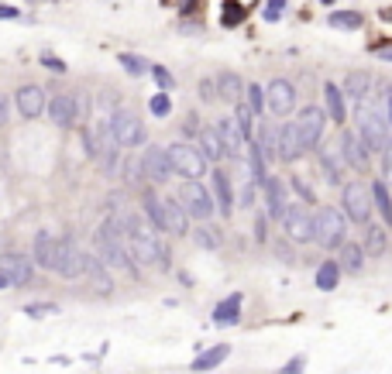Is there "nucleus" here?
Segmentation results:
<instances>
[{"label":"nucleus","mask_w":392,"mask_h":374,"mask_svg":"<svg viewBox=\"0 0 392 374\" xmlns=\"http://www.w3.org/2000/svg\"><path fill=\"white\" fill-rule=\"evenodd\" d=\"M354 131L371 151H382L392 138L389 134V117H382L375 107H361V103H358V114H354Z\"/></svg>","instance_id":"7ed1b4c3"},{"label":"nucleus","mask_w":392,"mask_h":374,"mask_svg":"<svg viewBox=\"0 0 392 374\" xmlns=\"http://www.w3.org/2000/svg\"><path fill=\"white\" fill-rule=\"evenodd\" d=\"M79 138H83V151H86V158H93V162H97V155H100V148H97V134H93L90 127H83V134H79Z\"/></svg>","instance_id":"de8ad7c7"},{"label":"nucleus","mask_w":392,"mask_h":374,"mask_svg":"<svg viewBox=\"0 0 392 374\" xmlns=\"http://www.w3.org/2000/svg\"><path fill=\"white\" fill-rule=\"evenodd\" d=\"M14 103H18V114H21L25 121H35V117H42V114H45V107H49V100H45V90H42V86H35V83H25V86H18V93H14Z\"/></svg>","instance_id":"dca6fc26"},{"label":"nucleus","mask_w":392,"mask_h":374,"mask_svg":"<svg viewBox=\"0 0 392 374\" xmlns=\"http://www.w3.org/2000/svg\"><path fill=\"white\" fill-rule=\"evenodd\" d=\"M32 4H42V0H32Z\"/></svg>","instance_id":"774afa93"},{"label":"nucleus","mask_w":392,"mask_h":374,"mask_svg":"<svg viewBox=\"0 0 392 374\" xmlns=\"http://www.w3.org/2000/svg\"><path fill=\"white\" fill-rule=\"evenodd\" d=\"M365 254L368 258H382L385 251H389V227H382V223H365Z\"/></svg>","instance_id":"a878e982"},{"label":"nucleus","mask_w":392,"mask_h":374,"mask_svg":"<svg viewBox=\"0 0 392 374\" xmlns=\"http://www.w3.org/2000/svg\"><path fill=\"white\" fill-rule=\"evenodd\" d=\"M313 240L327 251H337L347 240V216L334 206H320L313 213Z\"/></svg>","instance_id":"f03ea898"},{"label":"nucleus","mask_w":392,"mask_h":374,"mask_svg":"<svg viewBox=\"0 0 392 374\" xmlns=\"http://www.w3.org/2000/svg\"><path fill=\"white\" fill-rule=\"evenodd\" d=\"M327 121H330V117H327V110H320V107H303V110H299V117H296V127H299V138H303L306 151L320 145Z\"/></svg>","instance_id":"ddd939ff"},{"label":"nucleus","mask_w":392,"mask_h":374,"mask_svg":"<svg viewBox=\"0 0 392 374\" xmlns=\"http://www.w3.org/2000/svg\"><path fill=\"white\" fill-rule=\"evenodd\" d=\"M214 83H217V100L234 103V107L245 100V79H241L238 73H231V69H228V73H221Z\"/></svg>","instance_id":"5701e85b"},{"label":"nucleus","mask_w":392,"mask_h":374,"mask_svg":"<svg viewBox=\"0 0 392 374\" xmlns=\"http://www.w3.org/2000/svg\"><path fill=\"white\" fill-rule=\"evenodd\" d=\"M141 175L151 182V186H162V182H169V175H172V162H169V155H165V148L162 145H148L145 151H141Z\"/></svg>","instance_id":"9d476101"},{"label":"nucleus","mask_w":392,"mask_h":374,"mask_svg":"<svg viewBox=\"0 0 392 374\" xmlns=\"http://www.w3.org/2000/svg\"><path fill=\"white\" fill-rule=\"evenodd\" d=\"M234 121H238V127H241L248 138H255V131H252V127H255V114H252L245 103H238V107H234Z\"/></svg>","instance_id":"37998d69"},{"label":"nucleus","mask_w":392,"mask_h":374,"mask_svg":"<svg viewBox=\"0 0 392 374\" xmlns=\"http://www.w3.org/2000/svg\"><path fill=\"white\" fill-rule=\"evenodd\" d=\"M217 134H221V141H224V155H228V158H245V155H248V134L238 127L234 117H221V121H217Z\"/></svg>","instance_id":"f3484780"},{"label":"nucleus","mask_w":392,"mask_h":374,"mask_svg":"<svg viewBox=\"0 0 392 374\" xmlns=\"http://www.w3.org/2000/svg\"><path fill=\"white\" fill-rule=\"evenodd\" d=\"M282 230H286L289 240H299V244H310L313 240V213L306 210V203H289L286 206Z\"/></svg>","instance_id":"6e6552de"},{"label":"nucleus","mask_w":392,"mask_h":374,"mask_svg":"<svg viewBox=\"0 0 392 374\" xmlns=\"http://www.w3.org/2000/svg\"><path fill=\"white\" fill-rule=\"evenodd\" d=\"M162 210H165V234H172V237H186V234H189V213L182 210V203L162 196Z\"/></svg>","instance_id":"4be33fe9"},{"label":"nucleus","mask_w":392,"mask_h":374,"mask_svg":"<svg viewBox=\"0 0 392 374\" xmlns=\"http://www.w3.org/2000/svg\"><path fill=\"white\" fill-rule=\"evenodd\" d=\"M289 186H293V192H296V196H299V199H303L306 206H310V203L317 199V196H313V189H310V186H306V182H303L299 175H293V179H289Z\"/></svg>","instance_id":"49530a36"},{"label":"nucleus","mask_w":392,"mask_h":374,"mask_svg":"<svg viewBox=\"0 0 392 374\" xmlns=\"http://www.w3.org/2000/svg\"><path fill=\"white\" fill-rule=\"evenodd\" d=\"M317 158H320V172H323V179L330 182V186H344V169H347V162H344V151H341V145H317Z\"/></svg>","instance_id":"a211bd4d"},{"label":"nucleus","mask_w":392,"mask_h":374,"mask_svg":"<svg viewBox=\"0 0 392 374\" xmlns=\"http://www.w3.org/2000/svg\"><path fill=\"white\" fill-rule=\"evenodd\" d=\"M371 203L382 213L385 227H392V196H389V186L385 182H371Z\"/></svg>","instance_id":"e433bc0d"},{"label":"nucleus","mask_w":392,"mask_h":374,"mask_svg":"<svg viewBox=\"0 0 392 374\" xmlns=\"http://www.w3.org/2000/svg\"><path fill=\"white\" fill-rule=\"evenodd\" d=\"M337 145H341V151H344L347 169H354V172H368V165H371V148L358 138V131H344Z\"/></svg>","instance_id":"2eb2a0df"},{"label":"nucleus","mask_w":392,"mask_h":374,"mask_svg":"<svg viewBox=\"0 0 392 374\" xmlns=\"http://www.w3.org/2000/svg\"><path fill=\"white\" fill-rule=\"evenodd\" d=\"M341 275H344V271H341V264H337L334 258L323 261V264L317 268V288H320V292H334V288L341 285Z\"/></svg>","instance_id":"f704fd0d"},{"label":"nucleus","mask_w":392,"mask_h":374,"mask_svg":"<svg viewBox=\"0 0 392 374\" xmlns=\"http://www.w3.org/2000/svg\"><path fill=\"white\" fill-rule=\"evenodd\" d=\"M165 155H169V162H172V172L175 175H182V179H200V175H207V158L200 155V148H193V145H186V141H172L169 148H165Z\"/></svg>","instance_id":"20e7f679"},{"label":"nucleus","mask_w":392,"mask_h":374,"mask_svg":"<svg viewBox=\"0 0 392 374\" xmlns=\"http://www.w3.org/2000/svg\"><path fill=\"white\" fill-rule=\"evenodd\" d=\"M193 240H196V247H204V251H217V247L224 244L221 230H217L214 223H207V220H200V227L193 230Z\"/></svg>","instance_id":"72a5a7b5"},{"label":"nucleus","mask_w":392,"mask_h":374,"mask_svg":"<svg viewBox=\"0 0 392 374\" xmlns=\"http://www.w3.org/2000/svg\"><path fill=\"white\" fill-rule=\"evenodd\" d=\"M378 169H382L385 179H392V138H389V145L382 148V165H378Z\"/></svg>","instance_id":"5fc2aeb1"},{"label":"nucleus","mask_w":392,"mask_h":374,"mask_svg":"<svg viewBox=\"0 0 392 374\" xmlns=\"http://www.w3.org/2000/svg\"><path fill=\"white\" fill-rule=\"evenodd\" d=\"M282 14H286V0H269L265 11H262V18H265V21H279Z\"/></svg>","instance_id":"09e8293b"},{"label":"nucleus","mask_w":392,"mask_h":374,"mask_svg":"<svg viewBox=\"0 0 392 374\" xmlns=\"http://www.w3.org/2000/svg\"><path fill=\"white\" fill-rule=\"evenodd\" d=\"M275 134H279V124H272V121H265V124L258 127V134H255V141L262 145L265 162H275V158H279V151H275Z\"/></svg>","instance_id":"c9c22d12"},{"label":"nucleus","mask_w":392,"mask_h":374,"mask_svg":"<svg viewBox=\"0 0 392 374\" xmlns=\"http://www.w3.org/2000/svg\"><path fill=\"white\" fill-rule=\"evenodd\" d=\"M341 203H344V216L351 223H368L371 213H375V203H371V186L365 182H344V192H341Z\"/></svg>","instance_id":"39448f33"},{"label":"nucleus","mask_w":392,"mask_h":374,"mask_svg":"<svg viewBox=\"0 0 392 374\" xmlns=\"http://www.w3.org/2000/svg\"><path fill=\"white\" fill-rule=\"evenodd\" d=\"M255 240H265V216H255Z\"/></svg>","instance_id":"bf43d9fd"},{"label":"nucleus","mask_w":392,"mask_h":374,"mask_svg":"<svg viewBox=\"0 0 392 374\" xmlns=\"http://www.w3.org/2000/svg\"><path fill=\"white\" fill-rule=\"evenodd\" d=\"M320 4H334V0H320Z\"/></svg>","instance_id":"338daca9"},{"label":"nucleus","mask_w":392,"mask_h":374,"mask_svg":"<svg viewBox=\"0 0 392 374\" xmlns=\"http://www.w3.org/2000/svg\"><path fill=\"white\" fill-rule=\"evenodd\" d=\"M214 203H217V210L224 213V220L234 213V189H231V179H228V172L224 169H214Z\"/></svg>","instance_id":"b1692460"},{"label":"nucleus","mask_w":392,"mask_h":374,"mask_svg":"<svg viewBox=\"0 0 392 374\" xmlns=\"http://www.w3.org/2000/svg\"><path fill=\"white\" fill-rule=\"evenodd\" d=\"M245 18H248V11L238 4V0H224V11H221V25L224 28H238Z\"/></svg>","instance_id":"ea45409f"},{"label":"nucleus","mask_w":392,"mask_h":374,"mask_svg":"<svg viewBox=\"0 0 392 374\" xmlns=\"http://www.w3.org/2000/svg\"><path fill=\"white\" fill-rule=\"evenodd\" d=\"M375 55L385 59V62H392V49H375Z\"/></svg>","instance_id":"680f3d73"},{"label":"nucleus","mask_w":392,"mask_h":374,"mask_svg":"<svg viewBox=\"0 0 392 374\" xmlns=\"http://www.w3.org/2000/svg\"><path fill=\"white\" fill-rule=\"evenodd\" d=\"M42 66L52 69V73H66V62H62L56 52H42Z\"/></svg>","instance_id":"3c124183"},{"label":"nucleus","mask_w":392,"mask_h":374,"mask_svg":"<svg viewBox=\"0 0 392 374\" xmlns=\"http://www.w3.org/2000/svg\"><path fill=\"white\" fill-rule=\"evenodd\" d=\"M275 258H282L286 264H293L296 258H293V251H289V244H282V240H275Z\"/></svg>","instance_id":"4d7b16f0"},{"label":"nucleus","mask_w":392,"mask_h":374,"mask_svg":"<svg viewBox=\"0 0 392 374\" xmlns=\"http://www.w3.org/2000/svg\"><path fill=\"white\" fill-rule=\"evenodd\" d=\"M303 367H306V357H303V353H299V357H293V360H289V364H286V367H282V371H279V374H299V371H303Z\"/></svg>","instance_id":"6e6d98bb"},{"label":"nucleus","mask_w":392,"mask_h":374,"mask_svg":"<svg viewBox=\"0 0 392 374\" xmlns=\"http://www.w3.org/2000/svg\"><path fill=\"white\" fill-rule=\"evenodd\" d=\"M141 210H145V220L151 223L155 234H165V210H162V196L158 192H141Z\"/></svg>","instance_id":"c85d7f7f"},{"label":"nucleus","mask_w":392,"mask_h":374,"mask_svg":"<svg viewBox=\"0 0 392 374\" xmlns=\"http://www.w3.org/2000/svg\"><path fill=\"white\" fill-rule=\"evenodd\" d=\"M341 254H337V264H341V271H347V275H361V268H365V247L361 244H341L337 247Z\"/></svg>","instance_id":"c756f323"},{"label":"nucleus","mask_w":392,"mask_h":374,"mask_svg":"<svg viewBox=\"0 0 392 374\" xmlns=\"http://www.w3.org/2000/svg\"><path fill=\"white\" fill-rule=\"evenodd\" d=\"M200 100H204V103H214V100H217V83H214V79H204V83H200Z\"/></svg>","instance_id":"864d4df0"},{"label":"nucleus","mask_w":392,"mask_h":374,"mask_svg":"<svg viewBox=\"0 0 392 374\" xmlns=\"http://www.w3.org/2000/svg\"><path fill=\"white\" fill-rule=\"evenodd\" d=\"M8 110H11V103H8V97H0V127H4L11 117H8Z\"/></svg>","instance_id":"052dcab7"},{"label":"nucleus","mask_w":392,"mask_h":374,"mask_svg":"<svg viewBox=\"0 0 392 374\" xmlns=\"http://www.w3.org/2000/svg\"><path fill=\"white\" fill-rule=\"evenodd\" d=\"M241 319V295L234 292V295H228L224 302H217V309H214V323L217 326H234Z\"/></svg>","instance_id":"7c9ffc66"},{"label":"nucleus","mask_w":392,"mask_h":374,"mask_svg":"<svg viewBox=\"0 0 392 374\" xmlns=\"http://www.w3.org/2000/svg\"><path fill=\"white\" fill-rule=\"evenodd\" d=\"M385 107H389V124H392V93L385 97Z\"/></svg>","instance_id":"0e129e2a"},{"label":"nucleus","mask_w":392,"mask_h":374,"mask_svg":"<svg viewBox=\"0 0 392 374\" xmlns=\"http://www.w3.org/2000/svg\"><path fill=\"white\" fill-rule=\"evenodd\" d=\"M107 121H110L114 138H117V145H121V148H141V145L148 141L145 124H141V117H138L134 110H114Z\"/></svg>","instance_id":"0eeeda50"},{"label":"nucleus","mask_w":392,"mask_h":374,"mask_svg":"<svg viewBox=\"0 0 392 374\" xmlns=\"http://www.w3.org/2000/svg\"><path fill=\"white\" fill-rule=\"evenodd\" d=\"M117 62H121V69H124V73H131V76H145V73H151L148 59H141V55H134V52H121V55H117Z\"/></svg>","instance_id":"58836bf2"},{"label":"nucleus","mask_w":392,"mask_h":374,"mask_svg":"<svg viewBox=\"0 0 392 374\" xmlns=\"http://www.w3.org/2000/svg\"><path fill=\"white\" fill-rule=\"evenodd\" d=\"M196 148H200V155H204L207 162H221V158H228L217 127H200V131H196Z\"/></svg>","instance_id":"393cba45"},{"label":"nucleus","mask_w":392,"mask_h":374,"mask_svg":"<svg viewBox=\"0 0 392 374\" xmlns=\"http://www.w3.org/2000/svg\"><path fill=\"white\" fill-rule=\"evenodd\" d=\"M179 203H182V210H186L193 220H210L214 210H217L214 192L204 189L200 179H186V182H182V189H179Z\"/></svg>","instance_id":"423d86ee"},{"label":"nucleus","mask_w":392,"mask_h":374,"mask_svg":"<svg viewBox=\"0 0 392 374\" xmlns=\"http://www.w3.org/2000/svg\"><path fill=\"white\" fill-rule=\"evenodd\" d=\"M323 110L334 124H344L347 121V107H344V90L334 86V83H323Z\"/></svg>","instance_id":"bb28decb"},{"label":"nucleus","mask_w":392,"mask_h":374,"mask_svg":"<svg viewBox=\"0 0 392 374\" xmlns=\"http://www.w3.org/2000/svg\"><path fill=\"white\" fill-rule=\"evenodd\" d=\"M45 114H49V121H52L56 127H62V131L76 127V100H73V93H56V97L49 100Z\"/></svg>","instance_id":"6ab92c4d"},{"label":"nucleus","mask_w":392,"mask_h":374,"mask_svg":"<svg viewBox=\"0 0 392 374\" xmlns=\"http://www.w3.org/2000/svg\"><path fill=\"white\" fill-rule=\"evenodd\" d=\"M0 271L11 278V288H25L35 282V261H32V254H21V251L0 254Z\"/></svg>","instance_id":"9b49d317"},{"label":"nucleus","mask_w":392,"mask_h":374,"mask_svg":"<svg viewBox=\"0 0 392 374\" xmlns=\"http://www.w3.org/2000/svg\"><path fill=\"white\" fill-rule=\"evenodd\" d=\"M262 196H265L269 216L282 223V213H286V206H289V203H286V182L275 179V175H265V182H262Z\"/></svg>","instance_id":"412c9836"},{"label":"nucleus","mask_w":392,"mask_h":374,"mask_svg":"<svg viewBox=\"0 0 392 374\" xmlns=\"http://www.w3.org/2000/svg\"><path fill=\"white\" fill-rule=\"evenodd\" d=\"M83 275L100 288V292H110L114 288V278H110V271H107V264L97 258V254H83Z\"/></svg>","instance_id":"cd10ccee"},{"label":"nucleus","mask_w":392,"mask_h":374,"mask_svg":"<svg viewBox=\"0 0 392 374\" xmlns=\"http://www.w3.org/2000/svg\"><path fill=\"white\" fill-rule=\"evenodd\" d=\"M231 357V347L228 343H221V347H210V350H204V353H196V360H193V371H214L217 364H224Z\"/></svg>","instance_id":"2f4dec72"},{"label":"nucleus","mask_w":392,"mask_h":374,"mask_svg":"<svg viewBox=\"0 0 392 374\" xmlns=\"http://www.w3.org/2000/svg\"><path fill=\"white\" fill-rule=\"evenodd\" d=\"M241 103H245L255 117H262V114H265V90H262V86H255V83H252V86H245V100H241Z\"/></svg>","instance_id":"a19ab883"},{"label":"nucleus","mask_w":392,"mask_h":374,"mask_svg":"<svg viewBox=\"0 0 392 374\" xmlns=\"http://www.w3.org/2000/svg\"><path fill=\"white\" fill-rule=\"evenodd\" d=\"M327 21H330V28H341V32H358L361 28V14L358 11H334Z\"/></svg>","instance_id":"4c0bfd02"},{"label":"nucleus","mask_w":392,"mask_h":374,"mask_svg":"<svg viewBox=\"0 0 392 374\" xmlns=\"http://www.w3.org/2000/svg\"><path fill=\"white\" fill-rule=\"evenodd\" d=\"M97 258L107 264V268H114V271H121V275H127V278H138V261L131 258V251H127V234H124V220L121 216H107L100 227H97Z\"/></svg>","instance_id":"f257e3e1"},{"label":"nucleus","mask_w":392,"mask_h":374,"mask_svg":"<svg viewBox=\"0 0 392 374\" xmlns=\"http://www.w3.org/2000/svg\"><path fill=\"white\" fill-rule=\"evenodd\" d=\"M255 196H258V186L248 182V186L238 192V206H248V210H252V206H255Z\"/></svg>","instance_id":"8fccbe9b"},{"label":"nucleus","mask_w":392,"mask_h":374,"mask_svg":"<svg viewBox=\"0 0 392 374\" xmlns=\"http://www.w3.org/2000/svg\"><path fill=\"white\" fill-rule=\"evenodd\" d=\"M0 288H11V278H8L4 271H0Z\"/></svg>","instance_id":"e2e57ef3"},{"label":"nucleus","mask_w":392,"mask_h":374,"mask_svg":"<svg viewBox=\"0 0 392 374\" xmlns=\"http://www.w3.org/2000/svg\"><path fill=\"white\" fill-rule=\"evenodd\" d=\"M73 100H76V121H86L90 117V97L86 93H73Z\"/></svg>","instance_id":"603ef678"},{"label":"nucleus","mask_w":392,"mask_h":374,"mask_svg":"<svg viewBox=\"0 0 392 374\" xmlns=\"http://www.w3.org/2000/svg\"><path fill=\"white\" fill-rule=\"evenodd\" d=\"M56 247H59V237H56L52 230H38V234H35V244H32V261H35V268L52 271V268H56Z\"/></svg>","instance_id":"aec40b11"},{"label":"nucleus","mask_w":392,"mask_h":374,"mask_svg":"<svg viewBox=\"0 0 392 374\" xmlns=\"http://www.w3.org/2000/svg\"><path fill=\"white\" fill-rule=\"evenodd\" d=\"M341 90L361 103V100H368V93H371V76L354 69V73H347V79H344V86H341Z\"/></svg>","instance_id":"473e14b6"},{"label":"nucleus","mask_w":392,"mask_h":374,"mask_svg":"<svg viewBox=\"0 0 392 374\" xmlns=\"http://www.w3.org/2000/svg\"><path fill=\"white\" fill-rule=\"evenodd\" d=\"M151 76H155V83H158V90H175V76L165 69V66H151Z\"/></svg>","instance_id":"c03bdc74"},{"label":"nucleus","mask_w":392,"mask_h":374,"mask_svg":"<svg viewBox=\"0 0 392 374\" xmlns=\"http://www.w3.org/2000/svg\"><path fill=\"white\" fill-rule=\"evenodd\" d=\"M275 151H279V162H299V158L306 155V145H303V138H299L296 121L279 124V134H275Z\"/></svg>","instance_id":"4468645a"},{"label":"nucleus","mask_w":392,"mask_h":374,"mask_svg":"<svg viewBox=\"0 0 392 374\" xmlns=\"http://www.w3.org/2000/svg\"><path fill=\"white\" fill-rule=\"evenodd\" d=\"M265 110L272 117H286L296 110V86L289 79H272L265 86Z\"/></svg>","instance_id":"1a4fd4ad"},{"label":"nucleus","mask_w":392,"mask_h":374,"mask_svg":"<svg viewBox=\"0 0 392 374\" xmlns=\"http://www.w3.org/2000/svg\"><path fill=\"white\" fill-rule=\"evenodd\" d=\"M25 312H28L32 319H42V316H56L59 306H56V302H32V306H25Z\"/></svg>","instance_id":"a18cd8bd"},{"label":"nucleus","mask_w":392,"mask_h":374,"mask_svg":"<svg viewBox=\"0 0 392 374\" xmlns=\"http://www.w3.org/2000/svg\"><path fill=\"white\" fill-rule=\"evenodd\" d=\"M382 21H392V8H389V11H382Z\"/></svg>","instance_id":"69168bd1"},{"label":"nucleus","mask_w":392,"mask_h":374,"mask_svg":"<svg viewBox=\"0 0 392 374\" xmlns=\"http://www.w3.org/2000/svg\"><path fill=\"white\" fill-rule=\"evenodd\" d=\"M148 110L155 114V117H169L172 114V97L162 90V93H155L151 100H148Z\"/></svg>","instance_id":"79ce46f5"},{"label":"nucleus","mask_w":392,"mask_h":374,"mask_svg":"<svg viewBox=\"0 0 392 374\" xmlns=\"http://www.w3.org/2000/svg\"><path fill=\"white\" fill-rule=\"evenodd\" d=\"M83 247L73 240V237H59V247H56V268L62 278H79L83 275Z\"/></svg>","instance_id":"f8f14e48"},{"label":"nucleus","mask_w":392,"mask_h":374,"mask_svg":"<svg viewBox=\"0 0 392 374\" xmlns=\"http://www.w3.org/2000/svg\"><path fill=\"white\" fill-rule=\"evenodd\" d=\"M14 18H21V11H18V8H11V4H0V21H14Z\"/></svg>","instance_id":"13d9d810"}]
</instances>
